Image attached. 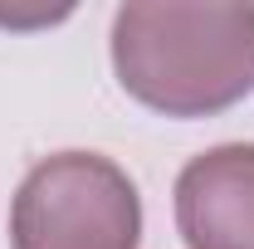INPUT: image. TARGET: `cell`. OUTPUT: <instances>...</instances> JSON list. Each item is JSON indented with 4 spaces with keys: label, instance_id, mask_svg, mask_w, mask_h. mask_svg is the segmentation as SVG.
I'll return each instance as SVG.
<instances>
[{
    "label": "cell",
    "instance_id": "cell-1",
    "mask_svg": "<svg viewBox=\"0 0 254 249\" xmlns=\"http://www.w3.org/2000/svg\"><path fill=\"white\" fill-rule=\"evenodd\" d=\"M113 68L142 108L210 118L254 88V5L132 0L113 15Z\"/></svg>",
    "mask_w": 254,
    "mask_h": 249
},
{
    "label": "cell",
    "instance_id": "cell-2",
    "mask_svg": "<svg viewBox=\"0 0 254 249\" xmlns=\"http://www.w3.org/2000/svg\"><path fill=\"white\" fill-rule=\"evenodd\" d=\"M15 249H137L142 200L118 161L59 152L30 166L10 210Z\"/></svg>",
    "mask_w": 254,
    "mask_h": 249
},
{
    "label": "cell",
    "instance_id": "cell-3",
    "mask_svg": "<svg viewBox=\"0 0 254 249\" xmlns=\"http://www.w3.org/2000/svg\"><path fill=\"white\" fill-rule=\"evenodd\" d=\"M176 230L186 249H254V142L210 147L181 166Z\"/></svg>",
    "mask_w": 254,
    "mask_h": 249
}]
</instances>
